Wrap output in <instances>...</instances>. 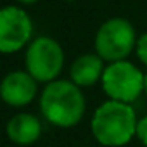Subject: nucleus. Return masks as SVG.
Returning <instances> with one entry per match:
<instances>
[{
  "instance_id": "1",
  "label": "nucleus",
  "mask_w": 147,
  "mask_h": 147,
  "mask_svg": "<svg viewBox=\"0 0 147 147\" xmlns=\"http://www.w3.org/2000/svg\"><path fill=\"white\" fill-rule=\"evenodd\" d=\"M137 118L135 111L118 100L104 102L92 118V133L95 140L107 147H119L137 135Z\"/></svg>"
},
{
  "instance_id": "2",
  "label": "nucleus",
  "mask_w": 147,
  "mask_h": 147,
  "mask_svg": "<svg viewBox=\"0 0 147 147\" xmlns=\"http://www.w3.org/2000/svg\"><path fill=\"white\" fill-rule=\"evenodd\" d=\"M40 107L43 116L55 126H75L85 113V99L78 85L66 80L52 82L45 87Z\"/></svg>"
},
{
  "instance_id": "3",
  "label": "nucleus",
  "mask_w": 147,
  "mask_h": 147,
  "mask_svg": "<svg viewBox=\"0 0 147 147\" xmlns=\"http://www.w3.org/2000/svg\"><path fill=\"white\" fill-rule=\"evenodd\" d=\"M102 87L113 100L128 104L140 95L142 88H145V76L131 62L118 61L106 67Z\"/></svg>"
},
{
  "instance_id": "4",
  "label": "nucleus",
  "mask_w": 147,
  "mask_h": 147,
  "mask_svg": "<svg viewBox=\"0 0 147 147\" xmlns=\"http://www.w3.org/2000/svg\"><path fill=\"white\" fill-rule=\"evenodd\" d=\"M135 43V33L131 24L126 19H109L106 21L97 36H95V49L102 59L107 61H121L126 57Z\"/></svg>"
},
{
  "instance_id": "5",
  "label": "nucleus",
  "mask_w": 147,
  "mask_h": 147,
  "mask_svg": "<svg viewBox=\"0 0 147 147\" xmlns=\"http://www.w3.org/2000/svg\"><path fill=\"white\" fill-rule=\"evenodd\" d=\"M62 59L64 57L59 43L52 38L40 36L26 52V67L35 80L50 82L61 73Z\"/></svg>"
},
{
  "instance_id": "6",
  "label": "nucleus",
  "mask_w": 147,
  "mask_h": 147,
  "mask_svg": "<svg viewBox=\"0 0 147 147\" xmlns=\"http://www.w3.org/2000/svg\"><path fill=\"white\" fill-rule=\"evenodd\" d=\"M31 35V21L28 14L18 7H5L0 12V50H19Z\"/></svg>"
},
{
  "instance_id": "7",
  "label": "nucleus",
  "mask_w": 147,
  "mask_h": 147,
  "mask_svg": "<svg viewBox=\"0 0 147 147\" xmlns=\"http://www.w3.org/2000/svg\"><path fill=\"white\" fill-rule=\"evenodd\" d=\"M36 94V83L30 73L14 71L2 82V97L11 106H24L33 100Z\"/></svg>"
},
{
  "instance_id": "8",
  "label": "nucleus",
  "mask_w": 147,
  "mask_h": 147,
  "mask_svg": "<svg viewBox=\"0 0 147 147\" xmlns=\"http://www.w3.org/2000/svg\"><path fill=\"white\" fill-rule=\"evenodd\" d=\"M7 135L14 144L19 145H30L38 140L42 135V125L33 114H18L11 118L7 123Z\"/></svg>"
},
{
  "instance_id": "9",
  "label": "nucleus",
  "mask_w": 147,
  "mask_h": 147,
  "mask_svg": "<svg viewBox=\"0 0 147 147\" xmlns=\"http://www.w3.org/2000/svg\"><path fill=\"white\" fill-rule=\"evenodd\" d=\"M102 73V61L97 55L87 54L78 57L71 66V80L75 82V85L80 87H90L94 85Z\"/></svg>"
},
{
  "instance_id": "10",
  "label": "nucleus",
  "mask_w": 147,
  "mask_h": 147,
  "mask_svg": "<svg viewBox=\"0 0 147 147\" xmlns=\"http://www.w3.org/2000/svg\"><path fill=\"white\" fill-rule=\"evenodd\" d=\"M137 54H138L140 61L147 66V33H144V35L138 38V43H137Z\"/></svg>"
},
{
  "instance_id": "11",
  "label": "nucleus",
  "mask_w": 147,
  "mask_h": 147,
  "mask_svg": "<svg viewBox=\"0 0 147 147\" xmlns=\"http://www.w3.org/2000/svg\"><path fill=\"white\" fill-rule=\"evenodd\" d=\"M137 137L144 145H147V116H144L137 123Z\"/></svg>"
},
{
  "instance_id": "12",
  "label": "nucleus",
  "mask_w": 147,
  "mask_h": 147,
  "mask_svg": "<svg viewBox=\"0 0 147 147\" xmlns=\"http://www.w3.org/2000/svg\"><path fill=\"white\" fill-rule=\"evenodd\" d=\"M145 92H147V75H145Z\"/></svg>"
},
{
  "instance_id": "13",
  "label": "nucleus",
  "mask_w": 147,
  "mask_h": 147,
  "mask_svg": "<svg viewBox=\"0 0 147 147\" xmlns=\"http://www.w3.org/2000/svg\"><path fill=\"white\" fill-rule=\"evenodd\" d=\"M21 2H35V0H21Z\"/></svg>"
}]
</instances>
